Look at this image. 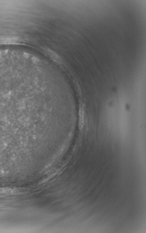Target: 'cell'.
I'll return each instance as SVG.
<instances>
[{
  "instance_id": "obj_1",
  "label": "cell",
  "mask_w": 146,
  "mask_h": 233,
  "mask_svg": "<svg viewBox=\"0 0 146 233\" xmlns=\"http://www.w3.org/2000/svg\"><path fill=\"white\" fill-rule=\"evenodd\" d=\"M17 191L11 188H0V195H11L14 194Z\"/></svg>"
}]
</instances>
